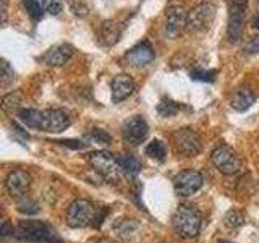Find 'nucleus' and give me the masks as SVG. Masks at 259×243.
<instances>
[{
	"instance_id": "f257e3e1",
	"label": "nucleus",
	"mask_w": 259,
	"mask_h": 243,
	"mask_svg": "<svg viewBox=\"0 0 259 243\" xmlns=\"http://www.w3.org/2000/svg\"><path fill=\"white\" fill-rule=\"evenodd\" d=\"M16 237L34 243H60L59 233L51 225L39 221H21L16 229Z\"/></svg>"
},
{
	"instance_id": "f03ea898",
	"label": "nucleus",
	"mask_w": 259,
	"mask_h": 243,
	"mask_svg": "<svg viewBox=\"0 0 259 243\" xmlns=\"http://www.w3.org/2000/svg\"><path fill=\"white\" fill-rule=\"evenodd\" d=\"M174 227L178 232V235H182L183 238H194L198 237V233L201 230V214L199 211L190 206V205H182L177 209V213L174 216Z\"/></svg>"
},
{
	"instance_id": "7ed1b4c3",
	"label": "nucleus",
	"mask_w": 259,
	"mask_h": 243,
	"mask_svg": "<svg viewBox=\"0 0 259 243\" xmlns=\"http://www.w3.org/2000/svg\"><path fill=\"white\" fill-rule=\"evenodd\" d=\"M89 164L94 167V170L99 175H102L105 180L110 183L120 182V172L121 169L118 166V160L112 154L105 151H96L89 154Z\"/></svg>"
},
{
	"instance_id": "20e7f679",
	"label": "nucleus",
	"mask_w": 259,
	"mask_h": 243,
	"mask_svg": "<svg viewBox=\"0 0 259 243\" xmlns=\"http://www.w3.org/2000/svg\"><path fill=\"white\" fill-rule=\"evenodd\" d=\"M248 0H230L229 4V26H227V36L232 43H238L245 29Z\"/></svg>"
},
{
	"instance_id": "39448f33",
	"label": "nucleus",
	"mask_w": 259,
	"mask_h": 243,
	"mask_svg": "<svg viewBox=\"0 0 259 243\" xmlns=\"http://www.w3.org/2000/svg\"><path fill=\"white\" fill-rule=\"evenodd\" d=\"M96 221V209L86 199L73 201L67 209V224L73 229H81Z\"/></svg>"
},
{
	"instance_id": "423d86ee",
	"label": "nucleus",
	"mask_w": 259,
	"mask_h": 243,
	"mask_svg": "<svg viewBox=\"0 0 259 243\" xmlns=\"http://www.w3.org/2000/svg\"><path fill=\"white\" fill-rule=\"evenodd\" d=\"M210 159H212V164L225 175L238 174L243 167L240 156L229 146H219V148H215Z\"/></svg>"
},
{
	"instance_id": "0eeeda50",
	"label": "nucleus",
	"mask_w": 259,
	"mask_h": 243,
	"mask_svg": "<svg viewBox=\"0 0 259 243\" xmlns=\"http://www.w3.org/2000/svg\"><path fill=\"white\" fill-rule=\"evenodd\" d=\"M174 143H175L177 151L185 157L196 156L202 149L199 135L191 128H178L174 133Z\"/></svg>"
},
{
	"instance_id": "6e6552de",
	"label": "nucleus",
	"mask_w": 259,
	"mask_h": 243,
	"mask_svg": "<svg viewBox=\"0 0 259 243\" xmlns=\"http://www.w3.org/2000/svg\"><path fill=\"white\" fill-rule=\"evenodd\" d=\"M215 16V7L209 2L199 4L188 13V23H186V29L190 32H201L207 29L214 21Z\"/></svg>"
},
{
	"instance_id": "1a4fd4ad",
	"label": "nucleus",
	"mask_w": 259,
	"mask_h": 243,
	"mask_svg": "<svg viewBox=\"0 0 259 243\" xmlns=\"http://www.w3.org/2000/svg\"><path fill=\"white\" fill-rule=\"evenodd\" d=\"M71 124L70 115L62 109H47L40 112V132L47 133H62L63 130H67Z\"/></svg>"
},
{
	"instance_id": "9d476101",
	"label": "nucleus",
	"mask_w": 259,
	"mask_h": 243,
	"mask_svg": "<svg viewBox=\"0 0 259 243\" xmlns=\"http://www.w3.org/2000/svg\"><path fill=\"white\" fill-rule=\"evenodd\" d=\"M148 133H149V127L146 124V120L140 115L130 117L123 124V128H121L123 140L132 146L141 144L148 138Z\"/></svg>"
},
{
	"instance_id": "9b49d317",
	"label": "nucleus",
	"mask_w": 259,
	"mask_h": 243,
	"mask_svg": "<svg viewBox=\"0 0 259 243\" xmlns=\"http://www.w3.org/2000/svg\"><path fill=\"white\" fill-rule=\"evenodd\" d=\"M202 182L204 180H202V175L198 170H185V172L175 177L174 186L177 194H180V196H190V194H194L201 188Z\"/></svg>"
},
{
	"instance_id": "f8f14e48",
	"label": "nucleus",
	"mask_w": 259,
	"mask_h": 243,
	"mask_svg": "<svg viewBox=\"0 0 259 243\" xmlns=\"http://www.w3.org/2000/svg\"><path fill=\"white\" fill-rule=\"evenodd\" d=\"M188 23V13L180 5H172L167 10V20H165V32L170 37H177L180 32L186 28Z\"/></svg>"
},
{
	"instance_id": "ddd939ff",
	"label": "nucleus",
	"mask_w": 259,
	"mask_h": 243,
	"mask_svg": "<svg viewBox=\"0 0 259 243\" xmlns=\"http://www.w3.org/2000/svg\"><path fill=\"white\" fill-rule=\"evenodd\" d=\"M73 52H75V47L70 44H57L54 47H51L49 51L42 55V60L49 67H62V65L67 63Z\"/></svg>"
},
{
	"instance_id": "4468645a",
	"label": "nucleus",
	"mask_w": 259,
	"mask_h": 243,
	"mask_svg": "<svg viewBox=\"0 0 259 243\" xmlns=\"http://www.w3.org/2000/svg\"><path fill=\"white\" fill-rule=\"evenodd\" d=\"M29 183H31V177L28 172H24V170H13L5 180L7 190L13 198L23 196V194L28 191Z\"/></svg>"
},
{
	"instance_id": "2eb2a0df",
	"label": "nucleus",
	"mask_w": 259,
	"mask_h": 243,
	"mask_svg": "<svg viewBox=\"0 0 259 243\" xmlns=\"http://www.w3.org/2000/svg\"><path fill=\"white\" fill-rule=\"evenodd\" d=\"M112 99L113 102H121L135 91V81L128 75H117L112 79Z\"/></svg>"
},
{
	"instance_id": "dca6fc26",
	"label": "nucleus",
	"mask_w": 259,
	"mask_h": 243,
	"mask_svg": "<svg viewBox=\"0 0 259 243\" xmlns=\"http://www.w3.org/2000/svg\"><path fill=\"white\" fill-rule=\"evenodd\" d=\"M125 59L130 65H133V67H144V65L152 62L154 51L149 46V43H140L138 46H135L132 51H128Z\"/></svg>"
},
{
	"instance_id": "f3484780",
	"label": "nucleus",
	"mask_w": 259,
	"mask_h": 243,
	"mask_svg": "<svg viewBox=\"0 0 259 243\" xmlns=\"http://www.w3.org/2000/svg\"><path fill=\"white\" fill-rule=\"evenodd\" d=\"M254 99H256V97H254L253 93H251V89L240 88V89H237V91L233 93L232 99H230V105L235 110L243 112V110L249 109L251 105L254 104Z\"/></svg>"
},
{
	"instance_id": "a211bd4d",
	"label": "nucleus",
	"mask_w": 259,
	"mask_h": 243,
	"mask_svg": "<svg viewBox=\"0 0 259 243\" xmlns=\"http://www.w3.org/2000/svg\"><path fill=\"white\" fill-rule=\"evenodd\" d=\"M121 36V26L117 21H104L101 26V39L104 46H113Z\"/></svg>"
},
{
	"instance_id": "6ab92c4d",
	"label": "nucleus",
	"mask_w": 259,
	"mask_h": 243,
	"mask_svg": "<svg viewBox=\"0 0 259 243\" xmlns=\"http://www.w3.org/2000/svg\"><path fill=\"white\" fill-rule=\"evenodd\" d=\"M117 160H118V166L121 169V172H125L128 175H138V174H140L141 164L135 156H132V154H121Z\"/></svg>"
},
{
	"instance_id": "aec40b11",
	"label": "nucleus",
	"mask_w": 259,
	"mask_h": 243,
	"mask_svg": "<svg viewBox=\"0 0 259 243\" xmlns=\"http://www.w3.org/2000/svg\"><path fill=\"white\" fill-rule=\"evenodd\" d=\"M2 109H4V112L10 113V115L20 112L21 110V94L18 91L5 94L2 99Z\"/></svg>"
},
{
	"instance_id": "412c9836",
	"label": "nucleus",
	"mask_w": 259,
	"mask_h": 243,
	"mask_svg": "<svg viewBox=\"0 0 259 243\" xmlns=\"http://www.w3.org/2000/svg\"><path fill=\"white\" fill-rule=\"evenodd\" d=\"M40 112L42 110H36V109H21L18 112V117L24 125L29 128H39L40 124Z\"/></svg>"
},
{
	"instance_id": "4be33fe9",
	"label": "nucleus",
	"mask_w": 259,
	"mask_h": 243,
	"mask_svg": "<svg viewBox=\"0 0 259 243\" xmlns=\"http://www.w3.org/2000/svg\"><path fill=\"white\" fill-rule=\"evenodd\" d=\"M115 230L121 237L130 238V237H135L136 232L140 230V224H138L135 219H125V221H120L118 224H115Z\"/></svg>"
},
{
	"instance_id": "5701e85b",
	"label": "nucleus",
	"mask_w": 259,
	"mask_h": 243,
	"mask_svg": "<svg viewBox=\"0 0 259 243\" xmlns=\"http://www.w3.org/2000/svg\"><path fill=\"white\" fill-rule=\"evenodd\" d=\"M146 154L151 157V159H156V160H164L167 156V148L164 141L160 140H152L148 146H146Z\"/></svg>"
},
{
	"instance_id": "b1692460",
	"label": "nucleus",
	"mask_w": 259,
	"mask_h": 243,
	"mask_svg": "<svg viewBox=\"0 0 259 243\" xmlns=\"http://www.w3.org/2000/svg\"><path fill=\"white\" fill-rule=\"evenodd\" d=\"M23 7L26 8V13L34 21H39L44 16L46 7H44V4H40L39 0H23Z\"/></svg>"
},
{
	"instance_id": "393cba45",
	"label": "nucleus",
	"mask_w": 259,
	"mask_h": 243,
	"mask_svg": "<svg viewBox=\"0 0 259 243\" xmlns=\"http://www.w3.org/2000/svg\"><path fill=\"white\" fill-rule=\"evenodd\" d=\"M178 110H180V107H178V104L174 102L172 99H168V97H164L159 105H157V112L160 117L164 118H168V117H174L175 113H178Z\"/></svg>"
},
{
	"instance_id": "a878e982",
	"label": "nucleus",
	"mask_w": 259,
	"mask_h": 243,
	"mask_svg": "<svg viewBox=\"0 0 259 243\" xmlns=\"http://www.w3.org/2000/svg\"><path fill=\"white\" fill-rule=\"evenodd\" d=\"M39 202L36 199H31V198H23L18 202V211L26 216H32V214H37L39 213Z\"/></svg>"
},
{
	"instance_id": "bb28decb",
	"label": "nucleus",
	"mask_w": 259,
	"mask_h": 243,
	"mask_svg": "<svg viewBox=\"0 0 259 243\" xmlns=\"http://www.w3.org/2000/svg\"><path fill=\"white\" fill-rule=\"evenodd\" d=\"M243 221H245L243 214L238 213V211H235V209L229 211L224 217V224L229 227V229H237V227H240L243 224Z\"/></svg>"
},
{
	"instance_id": "cd10ccee",
	"label": "nucleus",
	"mask_w": 259,
	"mask_h": 243,
	"mask_svg": "<svg viewBox=\"0 0 259 243\" xmlns=\"http://www.w3.org/2000/svg\"><path fill=\"white\" fill-rule=\"evenodd\" d=\"M217 76L215 70H194L191 71V79L194 81H204V83H214Z\"/></svg>"
},
{
	"instance_id": "c85d7f7f",
	"label": "nucleus",
	"mask_w": 259,
	"mask_h": 243,
	"mask_svg": "<svg viewBox=\"0 0 259 243\" xmlns=\"http://www.w3.org/2000/svg\"><path fill=\"white\" fill-rule=\"evenodd\" d=\"M88 140H91L96 144L107 146V144H110L112 138H110V135L107 132H104V130H93V132L88 135Z\"/></svg>"
},
{
	"instance_id": "c756f323",
	"label": "nucleus",
	"mask_w": 259,
	"mask_h": 243,
	"mask_svg": "<svg viewBox=\"0 0 259 243\" xmlns=\"http://www.w3.org/2000/svg\"><path fill=\"white\" fill-rule=\"evenodd\" d=\"M42 4L51 15H60L63 10V0H42Z\"/></svg>"
},
{
	"instance_id": "7c9ffc66",
	"label": "nucleus",
	"mask_w": 259,
	"mask_h": 243,
	"mask_svg": "<svg viewBox=\"0 0 259 243\" xmlns=\"http://www.w3.org/2000/svg\"><path fill=\"white\" fill-rule=\"evenodd\" d=\"M13 79H15V73L10 67V63L7 60H2V86L13 83Z\"/></svg>"
},
{
	"instance_id": "2f4dec72",
	"label": "nucleus",
	"mask_w": 259,
	"mask_h": 243,
	"mask_svg": "<svg viewBox=\"0 0 259 243\" xmlns=\"http://www.w3.org/2000/svg\"><path fill=\"white\" fill-rule=\"evenodd\" d=\"M70 7H71V12L76 16L83 18V16L88 15V5L84 4V0H70Z\"/></svg>"
},
{
	"instance_id": "473e14b6",
	"label": "nucleus",
	"mask_w": 259,
	"mask_h": 243,
	"mask_svg": "<svg viewBox=\"0 0 259 243\" xmlns=\"http://www.w3.org/2000/svg\"><path fill=\"white\" fill-rule=\"evenodd\" d=\"M245 52L249 54V55H256L259 54V36H253L248 39V43L245 44Z\"/></svg>"
},
{
	"instance_id": "72a5a7b5",
	"label": "nucleus",
	"mask_w": 259,
	"mask_h": 243,
	"mask_svg": "<svg viewBox=\"0 0 259 243\" xmlns=\"http://www.w3.org/2000/svg\"><path fill=\"white\" fill-rule=\"evenodd\" d=\"M57 143H60V144H63V146H70V148H73V149H84V148H86V144H84V143H81V141L63 140V141H57Z\"/></svg>"
},
{
	"instance_id": "f704fd0d",
	"label": "nucleus",
	"mask_w": 259,
	"mask_h": 243,
	"mask_svg": "<svg viewBox=\"0 0 259 243\" xmlns=\"http://www.w3.org/2000/svg\"><path fill=\"white\" fill-rule=\"evenodd\" d=\"M0 233H2V237H8L10 233H13V227H10V224H8L7 221L2 222V230H0Z\"/></svg>"
},
{
	"instance_id": "c9c22d12",
	"label": "nucleus",
	"mask_w": 259,
	"mask_h": 243,
	"mask_svg": "<svg viewBox=\"0 0 259 243\" xmlns=\"http://www.w3.org/2000/svg\"><path fill=\"white\" fill-rule=\"evenodd\" d=\"M7 23V2L2 0V24Z\"/></svg>"
},
{
	"instance_id": "e433bc0d",
	"label": "nucleus",
	"mask_w": 259,
	"mask_h": 243,
	"mask_svg": "<svg viewBox=\"0 0 259 243\" xmlns=\"http://www.w3.org/2000/svg\"><path fill=\"white\" fill-rule=\"evenodd\" d=\"M259 4V2H257ZM253 26L256 28V29H259V13H257V16L254 18V21H253Z\"/></svg>"
},
{
	"instance_id": "4c0bfd02",
	"label": "nucleus",
	"mask_w": 259,
	"mask_h": 243,
	"mask_svg": "<svg viewBox=\"0 0 259 243\" xmlns=\"http://www.w3.org/2000/svg\"><path fill=\"white\" fill-rule=\"evenodd\" d=\"M101 243H118L117 240H110V238H105V240H102Z\"/></svg>"
},
{
	"instance_id": "58836bf2",
	"label": "nucleus",
	"mask_w": 259,
	"mask_h": 243,
	"mask_svg": "<svg viewBox=\"0 0 259 243\" xmlns=\"http://www.w3.org/2000/svg\"><path fill=\"white\" fill-rule=\"evenodd\" d=\"M221 243H233V241H227V240H222Z\"/></svg>"
}]
</instances>
